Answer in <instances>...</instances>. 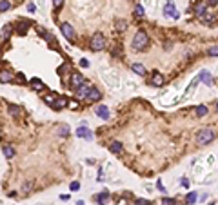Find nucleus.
<instances>
[{
	"instance_id": "nucleus-1",
	"label": "nucleus",
	"mask_w": 218,
	"mask_h": 205,
	"mask_svg": "<svg viewBox=\"0 0 218 205\" xmlns=\"http://www.w3.org/2000/svg\"><path fill=\"white\" fill-rule=\"evenodd\" d=\"M147 44H149V36L145 35V31H136V35L133 36V45H135V49H145L147 47Z\"/></svg>"
},
{
	"instance_id": "nucleus-2",
	"label": "nucleus",
	"mask_w": 218,
	"mask_h": 205,
	"mask_svg": "<svg viewBox=\"0 0 218 205\" xmlns=\"http://www.w3.org/2000/svg\"><path fill=\"white\" fill-rule=\"evenodd\" d=\"M213 138H214V132H213L211 129H202V131L198 132V136H196V144H198V145H205V144H209Z\"/></svg>"
},
{
	"instance_id": "nucleus-3",
	"label": "nucleus",
	"mask_w": 218,
	"mask_h": 205,
	"mask_svg": "<svg viewBox=\"0 0 218 205\" xmlns=\"http://www.w3.org/2000/svg\"><path fill=\"white\" fill-rule=\"evenodd\" d=\"M105 47V38L102 33H96L93 38H91V49L93 51H102Z\"/></svg>"
},
{
	"instance_id": "nucleus-4",
	"label": "nucleus",
	"mask_w": 218,
	"mask_h": 205,
	"mask_svg": "<svg viewBox=\"0 0 218 205\" xmlns=\"http://www.w3.org/2000/svg\"><path fill=\"white\" fill-rule=\"evenodd\" d=\"M89 91H91V84H87V82H84L80 87H76L75 89V93H76V98H87V95H89Z\"/></svg>"
},
{
	"instance_id": "nucleus-5",
	"label": "nucleus",
	"mask_w": 218,
	"mask_h": 205,
	"mask_svg": "<svg viewBox=\"0 0 218 205\" xmlns=\"http://www.w3.org/2000/svg\"><path fill=\"white\" fill-rule=\"evenodd\" d=\"M164 15H165V16H171V18H174V20L180 18V13L176 11V7H174L173 2H167V4H165V7H164Z\"/></svg>"
},
{
	"instance_id": "nucleus-6",
	"label": "nucleus",
	"mask_w": 218,
	"mask_h": 205,
	"mask_svg": "<svg viewBox=\"0 0 218 205\" xmlns=\"http://www.w3.org/2000/svg\"><path fill=\"white\" fill-rule=\"evenodd\" d=\"M60 29H62V35L67 38L69 42H71V40H75V29L71 27V24H67V22H65V24H62V26H60Z\"/></svg>"
},
{
	"instance_id": "nucleus-7",
	"label": "nucleus",
	"mask_w": 218,
	"mask_h": 205,
	"mask_svg": "<svg viewBox=\"0 0 218 205\" xmlns=\"http://www.w3.org/2000/svg\"><path fill=\"white\" fill-rule=\"evenodd\" d=\"M104 80H105V84H109L113 89H116V87H118V78H116V73H105V75H104Z\"/></svg>"
},
{
	"instance_id": "nucleus-8",
	"label": "nucleus",
	"mask_w": 218,
	"mask_h": 205,
	"mask_svg": "<svg viewBox=\"0 0 218 205\" xmlns=\"http://www.w3.org/2000/svg\"><path fill=\"white\" fill-rule=\"evenodd\" d=\"M84 82H85V80H84V76H82L80 73H71V87H73V89L80 87Z\"/></svg>"
},
{
	"instance_id": "nucleus-9",
	"label": "nucleus",
	"mask_w": 218,
	"mask_h": 205,
	"mask_svg": "<svg viewBox=\"0 0 218 205\" xmlns=\"http://www.w3.org/2000/svg\"><path fill=\"white\" fill-rule=\"evenodd\" d=\"M76 136L78 138H85V140H93V134H91V131L87 127H78L76 129Z\"/></svg>"
},
{
	"instance_id": "nucleus-10",
	"label": "nucleus",
	"mask_w": 218,
	"mask_h": 205,
	"mask_svg": "<svg viewBox=\"0 0 218 205\" xmlns=\"http://www.w3.org/2000/svg\"><path fill=\"white\" fill-rule=\"evenodd\" d=\"M100 98H102V93H100L96 87H91L89 95H87V100H89V102H98Z\"/></svg>"
},
{
	"instance_id": "nucleus-11",
	"label": "nucleus",
	"mask_w": 218,
	"mask_h": 205,
	"mask_svg": "<svg viewBox=\"0 0 218 205\" xmlns=\"http://www.w3.org/2000/svg\"><path fill=\"white\" fill-rule=\"evenodd\" d=\"M95 112H96L102 120H109V109H107L105 105H98V107L95 109Z\"/></svg>"
},
{
	"instance_id": "nucleus-12",
	"label": "nucleus",
	"mask_w": 218,
	"mask_h": 205,
	"mask_svg": "<svg viewBox=\"0 0 218 205\" xmlns=\"http://www.w3.org/2000/svg\"><path fill=\"white\" fill-rule=\"evenodd\" d=\"M164 82H165V78H164V75H162V73H155V75H153V80H151V84L155 85V87H160V85H164Z\"/></svg>"
},
{
	"instance_id": "nucleus-13",
	"label": "nucleus",
	"mask_w": 218,
	"mask_h": 205,
	"mask_svg": "<svg viewBox=\"0 0 218 205\" xmlns=\"http://www.w3.org/2000/svg\"><path fill=\"white\" fill-rule=\"evenodd\" d=\"M198 80H200V82H205L207 85H211V84H213L211 73H209V71H205V69H204V71H200V75H198Z\"/></svg>"
},
{
	"instance_id": "nucleus-14",
	"label": "nucleus",
	"mask_w": 218,
	"mask_h": 205,
	"mask_svg": "<svg viewBox=\"0 0 218 205\" xmlns=\"http://www.w3.org/2000/svg\"><path fill=\"white\" fill-rule=\"evenodd\" d=\"M27 27H29V22H27V20L18 22V24H16V33H18V35H26Z\"/></svg>"
},
{
	"instance_id": "nucleus-15",
	"label": "nucleus",
	"mask_w": 218,
	"mask_h": 205,
	"mask_svg": "<svg viewBox=\"0 0 218 205\" xmlns=\"http://www.w3.org/2000/svg\"><path fill=\"white\" fill-rule=\"evenodd\" d=\"M109 149H111V152H115V154H120L124 151V145L120 142H111L109 144Z\"/></svg>"
},
{
	"instance_id": "nucleus-16",
	"label": "nucleus",
	"mask_w": 218,
	"mask_h": 205,
	"mask_svg": "<svg viewBox=\"0 0 218 205\" xmlns=\"http://www.w3.org/2000/svg\"><path fill=\"white\" fill-rule=\"evenodd\" d=\"M205 11H207V2H200L198 6H194V13H196V16H202Z\"/></svg>"
},
{
	"instance_id": "nucleus-17",
	"label": "nucleus",
	"mask_w": 218,
	"mask_h": 205,
	"mask_svg": "<svg viewBox=\"0 0 218 205\" xmlns=\"http://www.w3.org/2000/svg\"><path fill=\"white\" fill-rule=\"evenodd\" d=\"M131 69H133V73H136V75H140V76H144L145 75V67L142 65V64H133V65H131Z\"/></svg>"
},
{
	"instance_id": "nucleus-18",
	"label": "nucleus",
	"mask_w": 218,
	"mask_h": 205,
	"mask_svg": "<svg viewBox=\"0 0 218 205\" xmlns=\"http://www.w3.org/2000/svg\"><path fill=\"white\" fill-rule=\"evenodd\" d=\"M7 112H9L11 116H20V115H22V109H20L18 105H13V104H11V105H7Z\"/></svg>"
},
{
	"instance_id": "nucleus-19",
	"label": "nucleus",
	"mask_w": 218,
	"mask_h": 205,
	"mask_svg": "<svg viewBox=\"0 0 218 205\" xmlns=\"http://www.w3.org/2000/svg\"><path fill=\"white\" fill-rule=\"evenodd\" d=\"M13 80V75L9 73V71H0V82H2V84H7V82H11Z\"/></svg>"
},
{
	"instance_id": "nucleus-20",
	"label": "nucleus",
	"mask_w": 218,
	"mask_h": 205,
	"mask_svg": "<svg viewBox=\"0 0 218 205\" xmlns=\"http://www.w3.org/2000/svg\"><path fill=\"white\" fill-rule=\"evenodd\" d=\"M67 104H69V102L65 100V98H56V100H55V104H53V107H55V109H64Z\"/></svg>"
},
{
	"instance_id": "nucleus-21",
	"label": "nucleus",
	"mask_w": 218,
	"mask_h": 205,
	"mask_svg": "<svg viewBox=\"0 0 218 205\" xmlns=\"http://www.w3.org/2000/svg\"><path fill=\"white\" fill-rule=\"evenodd\" d=\"M29 85L33 87V89H36V91H40V89H44V84L38 80V78H33L31 82H29Z\"/></svg>"
},
{
	"instance_id": "nucleus-22",
	"label": "nucleus",
	"mask_w": 218,
	"mask_h": 205,
	"mask_svg": "<svg viewBox=\"0 0 218 205\" xmlns=\"http://www.w3.org/2000/svg\"><path fill=\"white\" fill-rule=\"evenodd\" d=\"M205 115H207V107L205 105H198V107H196V116H198V118H202Z\"/></svg>"
},
{
	"instance_id": "nucleus-23",
	"label": "nucleus",
	"mask_w": 218,
	"mask_h": 205,
	"mask_svg": "<svg viewBox=\"0 0 218 205\" xmlns=\"http://www.w3.org/2000/svg\"><path fill=\"white\" fill-rule=\"evenodd\" d=\"M11 29H13V26H9V24H7V26L2 29V35H0V38H2V40H6V38L11 35Z\"/></svg>"
},
{
	"instance_id": "nucleus-24",
	"label": "nucleus",
	"mask_w": 218,
	"mask_h": 205,
	"mask_svg": "<svg viewBox=\"0 0 218 205\" xmlns=\"http://www.w3.org/2000/svg\"><path fill=\"white\" fill-rule=\"evenodd\" d=\"M4 156H6V158H13V156H15V151H13L11 145H4Z\"/></svg>"
},
{
	"instance_id": "nucleus-25",
	"label": "nucleus",
	"mask_w": 218,
	"mask_h": 205,
	"mask_svg": "<svg viewBox=\"0 0 218 205\" xmlns=\"http://www.w3.org/2000/svg\"><path fill=\"white\" fill-rule=\"evenodd\" d=\"M107 198H109V192H102V194H98V196H96L95 200L98 201V205H104V201H105Z\"/></svg>"
},
{
	"instance_id": "nucleus-26",
	"label": "nucleus",
	"mask_w": 218,
	"mask_h": 205,
	"mask_svg": "<svg viewBox=\"0 0 218 205\" xmlns=\"http://www.w3.org/2000/svg\"><path fill=\"white\" fill-rule=\"evenodd\" d=\"M125 27H127L125 20H122V18H120V20H116V31H118V33H122V31H124Z\"/></svg>"
},
{
	"instance_id": "nucleus-27",
	"label": "nucleus",
	"mask_w": 218,
	"mask_h": 205,
	"mask_svg": "<svg viewBox=\"0 0 218 205\" xmlns=\"http://www.w3.org/2000/svg\"><path fill=\"white\" fill-rule=\"evenodd\" d=\"M36 31H38V33H40V35H42V36H44V38H46V40H47V42H55V40H53V35H49V33H46V31H44V29H42V27H38V29H36Z\"/></svg>"
},
{
	"instance_id": "nucleus-28",
	"label": "nucleus",
	"mask_w": 218,
	"mask_h": 205,
	"mask_svg": "<svg viewBox=\"0 0 218 205\" xmlns=\"http://www.w3.org/2000/svg\"><path fill=\"white\" fill-rule=\"evenodd\" d=\"M202 20L205 22V24H209V22H211V24H213V22H214V16H213L211 13H207V11H205V13L202 15Z\"/></svg>"
},
{
	"instance_id": "nucleus-29",
	"label": "nucleus",
	"mask_w": 218,
	"mask_h": 205,
	"mask_svg": "<svg viewBox=\"0 0 218 205\" xmlns=\"http://www.w3.org/2000/svg\"><path fill=\"white\" fill-rule=\"evenodd\" d=\"M58 134L60 136H67L69 134V125H60L58 127Z\"/></svg>"
},
{
	"instance_id": "nucleus-30",
	"label": "nucleus",
	"mask_w": 218,
	"mask_h": 205,
	"mask_svg": "<svg viewBox=\"0 0 218 205\" xmlns=\"http://www.w3.org/2000/svg\"><path fill=\"white\" fill-rule=\"evenodd\" d=\"M185 201H187V205H193L196 201V192H189L187 198H185Z\"/></svg>"
},
{
	"instance_id": "nucleus-31",
	"label": "nucleus",
	"mask_w": 218,
	"mask_h": 205,
	"mask_svg": "<svg viewBox=\"0 0 218 205\" xmlns=\"http://www.w3.org/2000/svg\"><path fill=\"white\" fill-rule=\"evenodd\" d=\"M11 7V4L7 2V0H2V2H0V13H4V11H7Z\"/></svg>"
},
{
	"instance_id": "nucleus-32",
	"label": "nucleus",
	"mask_w": 218,
	"mask_h": 205,
	"mask_svg": "<svg viewBox=\"0 0 218 205\" xmlns=\"http://www.w3.org/2000/svg\"><path fill=\"white\" fill-rule=\"evenodd\" d=\"M33 189V181H26L24 185H22V192H29Z\"/></svg>"
},
{
	"instance_id": "nucleus-33",
	"label": "nucleus",
	"mask_w": 218,
	"mask_h": 205,
	"mask_svg": "<svg viewBox=\"0 0 218 205\" xmlns=\"http://www.w3.org/2000/svg\"><path fill=\"white\" fill-rule=\"evenodd\" d=\"M44 100H46L49 105H53V104H55V100H56V96H55V95H46V96H44Z\"/></svg>"
},
{
	"instance_id": "nucleus-34",
	"label": "nucleus",
	"mask_w": 218,
	"mask_h": 205,
	"mask_svg": "<svg viewBox=\"0 0 218 205\" xmlns=\"http://www.w3.org/2000/svg\"><path fill=\"white\" fill-rule=\"evenodd\" d=\"M135 11H136V16H138V18H144V7H142L140 4L136 6V9H135Z\"/></svg>"
},
{
	"instance_id": "nucleus-35",
	"label": "nucleus",
	"mask_w": 218,
	"mask_h": 205,
	"mask_svg": "<svg viewBox=\"0 0 218 205\" xmlns=\"http://www.w3.org/2000/svg\"><path fill=\"white\" fill-rule=\"evenodd\" d=\"M69 69H71V65H69V64H62V65H60V69H58V71H60V73H64V71H65V73H67V71H69Z\"/></svg>"
},
{
	"instance_id": "nucleus-36",
	"label": "nucleus",
	"mask_w": 218,
	"mask_h": 205,
	"mask_svg": "<svg viewBox=\"0 0 218 205\" xmlns=\"http://www.w3.org/2000/svg\"><path fill=\"white\" fill-rule=\"evenodd\" d=\"M209 55L211 56H218V45H213V47L209 49Z\"/></svg>"
},
{
	"instance_id": "nucleus-37",
	"label": "nucleus",
	"mask_w": 218,
	"mask_h": 205,
	"mask_svg": "<svg viewBox=\"0 0 218 205\" xmlns=\"http://www.w3.org/2000/svg\"><path fill=\"white\" fill-rule=\"evenodd\" d=\"M136 205H153V203H151L149 200H142V198H138V200H136Z\"/></svg>"
},
{
	"instance_id": "nucleus-38",
	"label": "nucleus",
	"mask_w": 218,
	"mask_h": 205,
	"mask_svg": "<svg viewBox=\"0 0 218 205\" xmlns=\"http://www.w3.org/2000/svg\"><path fill=\"white\" fill-rule=\"evenodd\" d=\"M176 201H174L173 198H164V205H174Z\"/></svg>"
},
{
	"instance_id": "nucleus-39",
	"label": "nucleus",
	"mask_w": 218,
	"mask_h": 205,
	"mask_svg": "<svg viewBox=\"0 0 218 205\" xmlns=\"http://www.w3.org/2000/svg\"><path fill=\"white\" fill-rule=\"evenodd\" d=\"M69 187H71V191H78V189H80V184H78V181H73Z\"/></svg>"
},
{
	"instance_id": "nucleus-40",
	"label": "nucleus",
	"mask_w": 218,
	"mask_h": 205,
	"mask_svg": "<svg viewBox=\"0 0 218 205\" xmlns=\"http://www.w3.org/2000/svg\"><path fill=\"white\" fill-rule=\"evenodd\" d=\"M64 2H65V0H53V6H55V7L58 9V7H60V6H62Z\"/></svg>"
},
{
	"instance_id": "nucleus-41",
	"label": "nucleus",
	"mask_w": 218,
	"mask_h": 205,
	"mask_svg": "<svg viewBox=\"0 0 218 205\" xmlns=\"http://www.w3.org/2000/svg\"><path fill=\"white\" fill-rule=\"evenodd\" d=\"M67 105H69V109H78V104H76L75 100H71V102H69Z\"/></svg>"
},
{
	"instance_id": "nucleus-42",
	"label": "nucleus",
	"mask_w": 218,
	"mask_h": 205,
	"mask_svg": "<svg viewBox=\"0 0 218 205\" xmlns=\"http://www.w3.org/2000/svg\"><path fill=\"white\" fill-rule=\"evenodd\" d=\"M156 187H158V189H160V191H162V192H167V191H165V187H164V185H162V181H158V184H156Z\"/></svg>"
},
{
	"instance_id": "nucleus-43",
	"label": "nucleus",
	"mask_w": 218,
	"mask_h": 205,
	"mask_svg": "<svg viewBox=\"0 0 218 205\" xmlns=\"http://www.w3.org/2000/svg\"><path fill=\"white\" fill-rule=\"evenodd\" d=\"M16 78H18L20 82H26V76H24V75H22V73H18V76H16Z\"/></svg>"
},
{
	"instance_id": "nucleus-44",
	"label": "nucleus",
	"mask_w": 218,
	"mask_h": 205,
	"mask_svg": "<svg viewBox=\"0 0 218 205\" xmlns=\"http://www.w3.org/2000/svg\"><path fill=\"white\" fill-rule=\"evenodd\" d=\"M27 11H31V13H33V11H35V4H29V6H27Z\"/></svg>"
},
{
	"instance_id": "nucleus-45",
	"label": "nucleus",
	"mask_w": 218,
	"mask_h": 205,
	"mask_svg": "<svg viewBox=\"0 0 218 205\" xmlns=\"http://www.w3.org/2000/svg\"><path fill=\"white\" fill-rule=\"evenodd\" d=\"M182 185H184V187H189V181H187V180H185V178H184V180H182Z\"/></svg>"
},
{
	"instance_id": "nucleus-46",
	"label": "nucleus",
	"mask_w": 218,
	"mask_h": 205,
	"mask_svg": "<svg viewBox=\"0 0 218 205\" xmlns=\"http://www.w3.org/2000/svg\"><path fill=\"white\" fill-rule=\"evenodd\" d=\"M207 4H211V6H216V4H218V0H209Z\"/></svg>"
},
{
	"instance_id": "nucleus-47",
	"label": "nucleus",
	"mask_w": 218,
	"mask_h": 205,
	"mask_svg": "<svg viewBox=\"0 0 218 205\" xmlns=\"http://www.w3.org/2000/svg\"><path fill=\"white\" fill-rule=\"evenodd\" d=\"M216 111H218V104H216Z\"/></svg>"
}]
</instances>
